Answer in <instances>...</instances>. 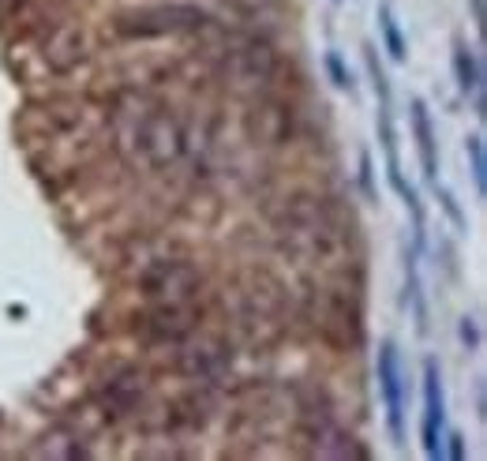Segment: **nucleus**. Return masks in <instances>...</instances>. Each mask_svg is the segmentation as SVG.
I'll list each match as a JSON object with an SVG mask.
<instances>
[{
	"instance_id": "obj_1",
	"label": "nucleus",
	"mask_w": 487,
	"mask_h": 461,
	"mask_svg": "<svg viewBox=\"0 0 487 461\" xmlns=\"http://www.w3.org/2000/svg\"><path fill=\"white\" fill-rule=\"evenodd\" d=\"M375 376H379V394H383V406H386L390 439L402 443L405 439V379H402V360H398V346L393 342L379 346Z\"/></svg>"
},
{
	"instance_id": "obj_2",
	"label": "nucleus",
	"mask_w": 487,
	"mask_h": 461,
	"mask_svg": "<svg viewBox=\"0 0 487 461\" xmlns=\"http://www.w3.org/2000/svg\"><path fill=\"white\" fill-rule=\"evenodd\" d=\"M446 394H442V372L439 364L428 360L423 364V424H420V436H423V454L428 457H442L446 443Z\"/></svg>"
},
{
	"instance_id": "obj_3",
	"label": "nucleus",
	"mask_w": 487,
	"mask_h": 461,
	"mask_svg": "<svg viewBox=\"0 0 487 461\" xmlns=\"http://www.w3.org/2000/svg\"><path fill=\"white\" fill-rule=\"evenodd\" d=\"M135 23L132 26H120L128 35H165V30H188V26H199L206 15L192 5H162V8H143L132 15Z\"/></svg>"
},
{
	"instance_id": "obj_4",
	"label": "nucleus",
	"mask_w": 487,
	"mask_h": 461,
	"mask_svg": "<svg viewBox=\"0 0 487 461\" xmlns=\"http://www.w3.org/2000/svg\"><path fill=\"white\" fill-rule=\"evenodd\" d=\"M412 135H416V150H420V165L439 188V146H435V128H432V113L423 105V98H412Z\"/></svg>"
},
{
	"instance_id": "obj_5",
	"label": "nucleus",
	"mask_w": 487,
	"mask_h": 461,
	"mask_svg": "<svg viewBox=\"0 0 487 461\" xmlns=\"http://www.w3.org/2000/svg\"><path fill=\"white\" fill-rule=\"evenodd\" d=\"M453 75H458L462 95H472L476 109L483 113V68L476 65V56L465 42H453Z\"/></svg>"
},
{
	"instance_id": "obj_6",
	"label": "nucleus",
	"mask_w": 487,
	"mask_h": 461,
	"mask_svg": "<svg viewBox=\"0 0 487 461\" xmlns=\"http://www.w3.org/2000/svg\"><path fill=\"white\" fill-rule=\"evenodd\" d=\"M379 30H383L386 53H390L393 60H405L409 49H405V38H402V23H398V15H393L390 5H379Z\"/></svg>"
},
{
	"instance_id": "obj_7",
	"label": "nucleus",
	"mask_w": 487,
	"mask_h": 461,
	"mask_svg": "<svg viewBox=\"0 0 487 461\" xmlns=\"http://www.w3.org/2000/svg\"><path fill=\"white\" fill-rule=\"evenodd\" d=\"M465 154H469V165H472V184H476V195L483 199L487 195V158H483V139L472 135L465 143Z\"/></svg>"
},
{
	"instance_id": "obj_8",
	"label": "nucleus",
	"mask_w": 487,
	"mask_h": 461,
	"mask_svg": "<svg viewBox=\"0 0 487 461\" xmlns=\"http://www.w3.org/2000/svg\"><path fill=\"white\" fill-rule=\"evenodd\" d=\"M326 72H330V79H333V86H338V90H353V75H349V68H345V60H342L338 49L326 53Z\"/></svg>"
},
{
	"instance_id": "obj_9",
	"label": "nucleus",
	"mask_w": 487,
	"mask_h": 461,
	"mask_svg": "<svg viewBox=\"0 0 487 461\" xmlns=\"http://www.w3.org/2000/svg\"><path fill=\"white\" fill-rule=\"evenodd\" d=\"M442 454H450L453 461H462V457H465V450H462V436H450V450H442Z\"/></svg>"
},
{
	"instance_id": "obj_10",
	"label": "nucleus",
	"mask_w": 487,
	"mask_h": 461,
	"mask_svg": "<svg viewBox=\"0 0 487 461\" xmlns=\"http://www.w3.org/2000/svg\"><path fill=\"white\" fill-rule=\"evenodd\" d=\"M462 337H465V346H476V326H472V319H465V326H462Z\"/></svg>"
}]
</instances>
